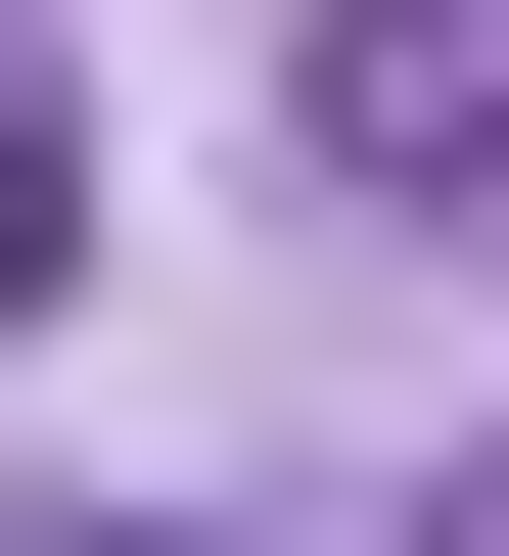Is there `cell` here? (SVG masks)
<instances>
[{"label": "cell", "mask_w": 509, "mask_h": 556, "mask_svg": "<svg viewBox=\"0 0 509 556\" xmlns=\"http://www.w3.org/2000/svg\"><path fill=\"white\" fill-rule=\"evenodd\" d=\"M47 278H93V139H0V325H47Z\"/></svg>", "instance_id": "7a4b0ae2"}, {"label": "cell", "mask_w": 509, "mask_h": 556, "mask_svg": "<svg viewBox=\"0 0 509 556\" xmlns=\"http://www.w3.org/2000/svg\"><path fill=\"white\" fill-rule=\"evenodd\" d=\"M325 139H371V186H463V139H509V0H371V47H325Z\"/></svg>", "instance_id": "6da1fadb"}]
</instances>
